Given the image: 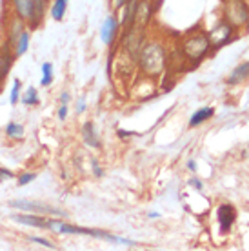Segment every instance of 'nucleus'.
Segmentation results:
<instances>
[{"instance_id":"nucleus-1","label":"nucleus","mask_w":249,"mask_h":251,"mask_svg":"<svg viewBox=\"0 0 249 251\" xmlns=\"http://www.w3.org/2000/svg\"><path fill=\"white\" fill-rule=\"evenodd\" d=\"M168 50L160 40H148L144 42L140 55H138V68L146 76L149 78H156L160 76L168 68Z\"/></svg>"},{"instance_id":"nucleus-2","label":"nucleus","mask_w":249,"mask_h":251,"mask_svg":"<svg viewBox=\"0 0 249 251\" xmlns=\"http://www.w3.org/2000/svg\"><path fill=\"white\" fill-rule=\"evenodd\" d=\"M48 231H53L56 235H84V237H93V239H102L111 244H124V246H135V242L129 239H122L119 235H113L104 229H93V227H82L69 224L60 217L55 219H48Z\"/></svg>"},{"instance_id":"nucleus-3","label":"nucleus","mask_w":249,"mask_h":251,"mask_svg":"<svg viewBox=\"0 0 249 251\" xmlns=\"http://www.w3.org/2000/svg\"><path fill=\"white\" fill-rule=\"evenodd\" d=\"M180 50L187 62L199 64L211 51V42H209L207 33H202V31L187 33L186 37H184V40L180 42Z\"/></svg>"},{"instance_id":"nucleus-4","label":"nucleus","mask_w":249,"mask_h":251,"mask_svg":"<svg viewBox=\"0 0 249 251\" xmlns=\"http://www.w3.org/2000/svg\"><path fill=\"white\" fill-rule=\"evenodd\" d=\"M9 207L17 209V211H25V213H37L44 215V217H60V219H66L68 213L56 206H50L46 202H38V201H9Z\"/></svg>"},{"instance_id":"nucleus-5","label":"nucleus","mask_w":249,"mask_h":251,"mask_svg":"<svg viewBox=\"0 0 249 251\" xmlns=\"http://www.w3.org/2000/svg\"><path fill=\"white\" fill-rule=\"evenodd\" d=\"M222 13H224V20L227 24H231L235 29H240L246 25V20H248V0H224Z\"/></svg>"},{"instance_id":"nucleus-6","label":"nucleus","mask_w":249,"mask_h":251,"mask_svg":"<svg viewBox=\"0 0 249 251\" xmlns=\"http://www.w3.org/2000/svg\"><path fill=\"white\" fill-rule=\"evenodd\" d=\"M144 42H146V31L144 29H137V27L125 29L124 37H122V50H124L129 60L137 62Z\"/></svg>"},{"instance_id":"nucleus-7","label":"nucleus","mask_w":249,"mask_h":251,"mask_svg":"<svg viewBox=\"0 0 249 251\" xmlns=\"http://www.w3.org/2000/svg\"><path fill=\"white\" fill-rule=\"evenodd\" d=\"M233 31H235V27L231 24H227L225 20H222L220 24L215 25L211 31L207 33L209 42H211V50H218L222 46L229 44L231 38H233Z\"/></svg>"},{"instance_id":"nucleus-8","label":"nucleus","mask_w":249,"mask_h":251,"mask_svg":"<svg viewBox=\"0 0 249 251\" xmlns=\"http://www.w3.org/2000/svg\"><path fill=\"white\" fill-rule=\"evenodd\" d=\"M120 22H119V17H115V15H109L102 25H100V40L104 42L106 46H115V40L119 38L120 35Z\"/></svg>"},{"instance_id":"nucleus-9","label":"nucleus","mask_w":249,"mask_h":251,"mask_svg":"<svg viewBox=\"0 0 249 251\" xmlns=\"http://www.w3.org/2000/svg\"><path fill=\"white\" fill-rule=\"evenodd\" d=\"M217 219H218V226H220V231L222 233H229L235 220H237V209L233 204H220L217 207Z\"/></svg>"},{"instance_id":"nucleus-10","label":"nucleus","mask_w":249,"mask_h":251,"mask_svg":"<svg viewBox=\"0 0 249 251\" xmlns=\"http://www.w3.org/2000/svg\"><path fill=\"white\" fill-rule=\"evenodd\" d=\"M155 15V6H153V0H138V7H137V19H135V25L137 29H144L149 25L151 19Z\"/></svg>"},{"instance_id":"nucleus-11","label":"nucleus","mask_w":249,"mask_h":251,"mask_svg":"<svg viewBox=\"0 0 249 251\" xmlns=\"http://www.w3.org/2000/svg\"><path fill=\"white\" fill-rule=\"evenodd\" d=\"M11 220L17 222V224H22V226L37 227V229H48V219H44V215L20 211V213L11 215Z\"/></svg>"},{"instance_id":"nucleus-12","label":"nucleus","mask_w":249,"mask_h":251,"mask_svg":"<svg viewBox=\"0 0 249 251\" xmlns=\"http://www.w3.org/2000/svg\"><path fill=\"white\" fill-rule=\"evenodd\" d=\"M137 7H138V0H127L125 6L120 9V27L122 29H129L135 25V19H137Z\"/></svg>"},{"instance_id":"nucleus-13","label":"nucleus","mask_w":249,"mask_h":251,"mask_svg":"<svg viewBox=\"0 0 249 251\" xmlns=\"http://www.w3.org/2000/svg\"><path fill=\"white\" fill-rule=\"evenodd\" d=\"M13 6L15 15L22 19L25 24H31L33 17H35V7H33V0H9Z\"/></svg>"},{"instance_id":"nucleus-14","label":"nucleus","mask_w":249,"mask_h":251,"mask_svg":"<svg viewBox=\"0 0 249 251\" xmlns=\"http://www.w3.org/2000/svg\"><path fill=\"white\" fill-rule=\"evenodd\" d=\"M82 140H84V144L87 148H93V150H100L102 144H100V137H99V131H97V127L91 120H87L82 124Z\"/></svg>"},{"instance_id":"nucleus-15","label":"nucleus","mask_w":249,"mask_h":251,"mask_svg":"<svg viewBox=\"0 0 249 251\" xmlns=\"http://www.w3.org/2000/svg\"><path fill=\"white\" fill-rule=\"evenodd\" d=\"M24 29H25V22L15 15V17L9 20V24H7V48L13 50V48L17 46V40H19V37L22 35Z\"/></svg>"},{"instance_id":"nucleus-16","label":"nucleus","mask_w":249,"mask_h":251,"mask_svg":"<svg viewBox=\"0 0 249 251\" xmlns=\"http://www.w3.org/2000/svg\"><path fill=\"white\" fill-rule=\"evenodd\" d=\"M248 78H249V60L248 62L238 64L237 68L229 73L225 84H227V86H238V84H242V82L248 80Z\"/></svg>"},{"instance_id":"nucleus-17","label":"nucleus","mask_w":249,"mask_h":251,"mask_svg":"<svg viewBox=\"0 0 249 251\" xmlns=\"http://www.w3.org/2000/svg\"><path fill=\"white\" fill-rule=\"evenodd\" d=\"M215 115V107H200L197 109L191 117H189V127H199L200 124H204L206 120H209Z\"/></svg>"},{"instance_id":"nucleus-18","label":"nucleus","mask_w":249,"mask_h":251,"mask_svg":"<svg viewBox=\"0 0 249 251\" xmlns=\"http://www.w3.org/2000/svg\"><path fill=\"white\" fill-rule=\"evenodd\" d=\"M29 40H31V29H24L22 35L19 37V40H17V46L13 48V57H24L27 50H29Z\"/></svg>"},{"instance_id":"nucleus-19","label":"nucleus","mask_w":249,"mask_h":251,"mask_svg":"<svg viewBox=\"0 0 249 251\" xmlns=\"http://www.w3.org/2000/svg\"><path fill=\"white\" fill-rule=\"evenodd\" d=\"M48 4H50V0H33L35 17H33V22L29 24V27H38V25L42 24L44 17H46V11H48Z\"/></svg>"},{"instance_id":"nucleus-20","label":"nucleus","mask_w":249,"mask_h":251,"mask_svg":"<svg viewBox=\"0 0 249 251\" xmlns=\"http://www.w3.org/2000/svg\"><path fill=\"white\" fill-rule=\"evenodd\" d=\"M4 133H6V137L9 140H22L25 135V129L24 126L19 124V122H9V124L4 127Z\"/></svg>"},{"instance_id":"nucleus-21","label":"nucleus","mask_w":249,"mask_h":251,"mask_svg":"<svg viewBox=\"0 0 249 251\" xmlns=\"http://www.w3.org/2000/svg\"><path fill=\"white\" fill-rule=\"evenodd\" d=\"M66 9H68V0H53V4H51V19L56 20V22H60L64 20L66 17Z\"/></svg>"},{"instance_id":"nucleus-22","label":"nucleus","mask_w":249,"mask_h":251,"mask_svg":"<svg viewBox=\"0 0 249 251\" xmlns=\"http://www.w3.org/2000/svg\"><path fill=\"white\" fill-rule=\"evenodd\" d=\"M13 58H15V57H13V55L7 50H4L2 53H0V84L4 82V78L7 76L9 69H11Z\"/></svg>"},{"instance_id":"nucleus-23","label":"nucleus","mask_w":249,"mask_h":251,"mask_svg":"<svg viewBox=\"0 0 249 251\" xmlns=\"http://www.w3.org/2000/svg\"><path fill=\"white\" fill-rule=\"evenodd\" d=\"M20 102H22L24 106H27V107L38 106V104H40V97H38L37 88L29 86V88L25 89V93L20 95Z\"/></svg>"},{"instance_id":"nucleus-24","label":"nucleus","mask_w":249,"mask_h":251,"mask_svg":"<svg viewBox=\"0 0 249 251\" xmlns=\"http://www.w3.org/2000/svg\"><path fill=\"white\" fill-rule=\"evenodd\" d=\"M40 71H42L40 86H42V88H50L51 84H53V80H55V76H53V64H51V62H44L42 68H40Z\"/></svg>"},{"instance_id":"nucleus-25","label":"nucleus","mask_w":249,"mask_h":251,"mask_svg":"<svg viewBox=\"0 0 249 251\" xmlns=\"http://www.w3.org/2000/svg\"><path fill=\"white\" fill-rule=\"evenodd\" d=\"M20 95H22V82L20 78H15L11 86V93H9V104L11 106H17L20 102Z\"/></svg>"},{"instance_id":"nucleus-26","label":"nucleus","mask_w":249,"mask_h":251,"mask_svg":"<svg viewBox=\"0 0 249 251\" xmlns=\"http://www.w3.org/2000/svg\"><path fill=\"white\" fill-rule=\"evenodd\" d=\"M35 178H37V173H33V171H24V173H20L19 175L17 184H19L20 188H24V186H27V184H31Z\"/></svg>"},{"instance_id":"nucleus-27","label":"nucleus","mask_w":249,"mask_h":251,"mask_svg":"<svg viewBox=\"0 0 249 251\" xmlns=\"http://www.w3.org/2000/svg\"><path fill=\"white\" fill-rule=\"evenodd\" d=\"M29 242H35V244H40V246H44V248H48V250H56V246L51 242V240H48V239H44V237H29Z\"/></svg>"},{"instance_id":"nucleus-28","label":"nucleus","mask_w":249,"mask_h":251,"mask_svg":"<svg viewBox=\"0 0 249 251\" xmlns=\"http://www.w3.org/2000/svg\"><path fill=\"white\" fill-rule=\"evenodd\" d=\"M89 164H91V170H93V175L97 176V178H100V176H104V168L100 166L99 158L91 157V158H89Z\"/></svg>"},{"instance_id":"nucleus-29","label":"nucleus","mask_w":249,"mask_h":251,"mask_svg":"<svg viewBox=\"0 0 249 251\" xmlns=\"http://www.w3.org/2000/svg\"><path fill=\"white\" fill-rule=\"evenodd\" d=\"M68 113H69V106H68V104H60L58 111H56V117H58V120H60V122H64V120L68 119Z\"/></svg>"},{"instance_id":"nucleus-30","label":"nucleus","mask_w":249,"mask_h":251,"mask_svg":"<svg viewBox=\"0 0 249 251\" xmlns=\"http://www.w3.org/2000/svg\"><path fill=\"white\" fill-rule=\"evenodd\" d=\"M87 109V104H86V97H80L78 100H76V115H82L86 113Z\"/></svg>"},{"instance_id":"nucleus-31","label":"nucleus","mask_w":249,"mask_h":251,"mask_svg":"<svg viewBox=\"0 0 249 251\" xmlns=\"http://www.w3.org/2000/svg\"><path fill=\"white\" fill-rule=\"evenodd\" d=\"M11 178H15V173H13V171L6 170V168H0V182L11 180Z\"/></svg>"},{"instance_id":"nucleus-32","label":"nucleus","mask_w":249,"mask_h":251,"mask_svg":"<svg viewBox=\"0 0 249 251\" xmlns=\"http://www.w3.org/2000/svg\"><path fill=\"white\" fill-rule=\"evenodd\" d=\"M187 186H191V188L193 189H197V191H202V188H204V182H202V180H200V178H189V180H187Z\"/></svg>"},{"instance_id":"nucleus-33","label":"nucleus","mask_w":249,"mask_h":251,"mask_svg":"<svg viewBox=\"0 0 249 251\" xmlns=\"http://www.w3.org/2000/svg\"><path fill=\"white\" fill-rule=\"evenodd\" d=\"M125 2H127V0H111V9L113 11H120V9L125 6Z\"/></svg>"},{"instance_id":"nucleus-34","label":"nucleus","mask_w":249,"mask_h":251,"mask_svg":"<svg viewBox=\"0 0 249 251\" xmlns=\"http://www.w3.org/2000/svg\"><path fill=\"white\" fill-rule=\"evenodd\" d=\"M58 100H60V104H68L71 102V95H69V91H62L60 93V97H58Z\"/></svg>"},{"instance_id":"nucleus-35","label":"nucleus","mask_w":249,"mask_h":251,"mask_svg":"<svg viewBox=\"0 0 249 251\" xmlns=\"http://www.w3.org/2000/svg\"><path fill=\"white\" fill-rule=\"evenodd\" d=\"M186 166L191 173H197V162H195V158H189V160L186 162Z\"/></svg>"},{"instance_id":"nucleus-36","label":"nucleus","mask_w":249,"mask_h":251,"mask_svg":"<svg viewBox=\"0 0 249 251\" xmlns=\"http://www.w3.org/2000/svg\"><path fill=\"white\" fill-rule=\"evenodd\" d=\"M117 133H119V137H120V138H124V137H133V135H135L133 131H122V129H119Z\"/></svg>"},{"instance_id":"nucleus-37","label":"nucleus","mask_w":249,"mask_h":251,"mask_svg":"<svg viewBox=\"0 0 249 251\" xmlns=\"http://www.w3.org/2000/svg\"><path fill=\"white\" fill-rule=\"evenodd\" d=\"M160 217V213H156V211H151L149 213V219H158Z\"/></svg>"},{"instance_id":"nucleus-38","label":"nucleus","mask_w":249,"mask_h":251,"mask_svg":"<svg viewBox=\"0 0 249 251\" xmlns=\"http://www.w3.org/2000/svg\"><path fill=\"white\" fill-rule=\"evenodd\" d=\"M246 29H248V33H249V13H248V20H246V25H244Z\"/></svg>"},{"instance_id":"nucleus-39","label":"nucleus","mask_w":249,"mask_h":251,"mask_svg":"<svg viewBox=\"0 0 249 251\" xmlns=\"http://www.w3.org/2000/svg\"><path fill=\"white\" fill-rule=\"evenodd\" d=\"M68 2H69V0H68Z\"/></svg>"}]
</instances>
